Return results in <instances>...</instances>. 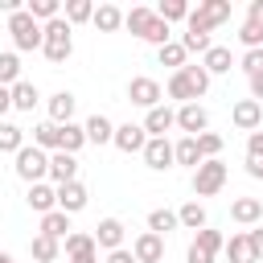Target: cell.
Segmentation results:
<instances>
[{"mask_svg":"<svg viewBox=\"0 0 263 263\" xmlns=\"http://www.w3.org/2000/svg\"><path fill=\"white\" fill-rule=\"evenodd\" d=\"M185 259H189V263H214V255H205V251H201V247H193V242H189Z\"/></svg>","mask_w":263,"mask_h":263,"instance_id":"cell-48","label":"cell"},{"mask_svg":"<svg viewBox=\"0 0 263 263\" xmlns=\"http://www.w3.org/2000/svg\"><path fill=\"white\" fill-rule=\"evenodd\" d=\"M70 263H99V247L95 251H82V255H70Z\"/></svg>","mask_w":263,"mask_h":263,"instance_id":"cell-52","label":"cell"},{"mask_svg":"<svg viewBox=\"0 0 263 263\" xmlns=\"http://www.w3.org/2000/svg\"><path fill=\"white\" fill-rule=\"evenodd\" d=\"M25 12H29L37 25H41V21L49 25V21H58V16H62V4H58V0H29V4H25Z\"/></svg>","mask_w":263,"mask_h":263,"instance_id":"cell-31","label":"cell"},{"mask_svg":"<svg viewBox=\"0 0 263 263\" xmlns=\"http://www.w3.org/2000/svg\"><path fill=\"white\" fill-rule=\"evenodd\" d=\"M33 144L45 148V152H58V148H62V123H49V119L37 123V127H33Z\"/></svg>","mask_w":263,"mask_h":263,"instance_id":"cell-23","label":"cell"},{"mask_svg":"<svg viewBox=\"0 0 263 263\" xmlns=\"http://www.w3.org/2000/svg\"><path fill=\"white\" fill-rule=\"evenodd\" d=\"M16 177L21 181H29V185H37V181H45L49 177V152L45 148H37V144H25L21 152H16Z\"/></svg>","mask_w":263,"mask_h":263,"instance_id":"cell-3","label":"cell"},{"mask_svg":"<svg viewBox=\"0 0 263 263\" xmlns=\"http://www.w3.org/2000/svg\"><path fill=\"white\" fill-rule=\"evenodd\" d=\"M173 160H177V164H189V168H197V164H201V148H197V136H181V140L173 144Z\"/></svg>","mask_w":263,"mask_h":263,"instance_id":"cell-24","label":"cell"},{"mask_svg":"<svg viewBox=\"0 0 263 263\" xmlns=\"http://www.w3.org/2000/svg\"><path fill=\"white\" fill-rule=\"evenodd\" d=\"M238 41H242L247 49H263V29L251 25V21H242V25H238Z\"/></svg>","mask_w":263,"mask_h":263,"instance_id":"cell-43","label":"cell"},{"mask_svg":"<svg viewBox=\"0 0 263 263\" xmlns=\"http://www.w3.org/2000/svg\"><path fill=\"white\" fill-rule=\"evenodd\" d=\"M123 222L119 218H103L99 226H95V247H103V251H119L123 247Z\"/></svg>","mask_w":263,"mask_h":263,"instance_id":"cell-15","label":"cell"},{"mask_svg":"<svg viewBox=\"0 0 263 263\" xmlns=\"http://www.w3.org/2000/svg\"><path fill=\"white\" fill-rule=\"evenodd\" d=\"M70 33H74V25H70L66 16H58V21L45 25V45H41V53H45L53 66H62V62L74 53V37H70Z\"/></svg>","mask_w":263,"mask_h":263,"instance_id":"cell-1","label":"cell"},{"mask_svg":"<svg viewBox=\"0 0 263 263\" xmlns=\"http://www.w3.org/2000/svg\"><path fill=\"white\" fill-rule=\"evenodd\" d=\"M181 74H185V78L193 82V90H197V99H201V95L210 90V74H205V66H189V62H185V70H181Z\"/></svg>","mask_w":263,"mask_h":263,"instance_id":"cell-40","label":"cell"},{"mask_svg":"<svg viewBox=\"0 0 263 263\" xmlns=\"http://www.w3.org/2000/svg\"><path fill=\"white\" fill-rule=\"evenodd\" d=\"M103 263H136V255L127 251V247H119V251H107V259Z\"/></svg>","mask_w":263,"mask_h":263,"instance_id":"cell-47","label":"cell"},{"mask_svg":"<svg viewBox=\"0 0 263 263\" xmlns=\"http://www.w3.org/2000/svg\"><path fill=\"white\" fill-rule=\"evenodd\" d=\"M247 173H251L255 181H263V156H247Z\"/></svg>","mask_w":263,"mask_h":263,"instance_id":"cell-50","label":"cell"},{"mask_svg":"<svg viewBox=\"0 0 263 263\" xmlns=\"http://www.w3.org/2000/svg\"><path fill=\"white\" fill-rule=\"evenodd\" d=\"M25 201H29V210H37V214H53V210H58V185L37 181V185H29Z\"/></svg>","mask_w":263,"mask_h":263,"instance_id":"cell-11","label":"cell"},{"mask_svg":"<svg viewBox=\"0 0 263 263\" xmlns=\"http://www.w3.org/2000/svg\"><path fill=\"white\" fill-rule=\"evenodd\" d=\"M0 263H16V259H12V255H8V251H0Z\"/></svg>","mask_w":263,"mask_h":263,"instance_id":"cell-54","label":"cell"},{"mask_svg":"<svg viewBox=\"0 0 263 263\" xmlns=\"http://www.w3.org/2000/svg\"><path fill=\"white\" fill-rule=\"evenodd\" d=\"M197 148H201V160H218V152H222V136L201 132V136H197Z\"/></svg>","mask_w":263,"mask_h":263,"instance_id":"cell-41","label":"cell"},{"mask_svg":"<svg viewBox=\"0 0 263 263\" xmlns=\"http://www.w3.org/2000/svg\"><path fill=\"white\" fill-rule=\"evenodd\" d=\"M247 21L263 29V0H251V4H247Z\"/></svg>","mask_w":263,"mask_h":263,"instance_id":"cell-46","label":"cell"},{"mask_svg":"<svg viewBox=\"0 0 263 263\" xmlns=\"http://www.w3.org/2000/svg\"><path fill=\"white\" fill-rule=\"evenodd\" d=\"M230 218L238 226H259L263 222V201L259 197H234L230 201Z\"/></svg>","mask_w":263,"mask_h":263,"instance_id":"cell-14","label":"cell"},{"mask_svg":"<svg viewBox=\"0 0 263 263\" xmlns=\"http://www.w3.org/2000/svg\"><path fill=\"white\" fill-rule=\"evenodd\" d=\"M177 226H181L177 210H164V205H156V210L148 214V230H152V234H160V238H164L168 230H177Z\"/></svg>","mask_w":263,"mask_h":263,"instance_id":"cell-27","label":"cell"},{"mask_svg":"<svg viewBox=\"0 0 263 263\" xmlns=\"http://www.w3.org/2000/svg\"><path fill=\"white\" fill-rule=\"evenodd\" d=\"M247 238H251V247H255V255L263 259V226H251V230H247Z\"/></svg>","mask_w":263,"mask_h":263,"instance_id":"cell-49","label":"cell"},{"mask_svg":"<svg viewBox=\"0 0 263 263\" xmlns=\"http://www.w3.org/2000/svg\"><path fill=\"white\" fill-rule=\"evenodd\" d=\"M86 201H90V193H86L82 181L58 185V210H62V214H78V210H86Z\"/></svg>","mask_w":263,"mask_h":263,"instance_id":"cell-12","label":"cell"},{"mask_svg":"<svg viewBox=\"0 0 263 263\" xmlns=\"http://www.w3.org/2000/svg\"><path fill=\"white\" fill-rule=\"evenodd\" d=\"M25 148V127H16V123H8V119H0V152H21Z\"/></svg>","mask_w":263,"mask_h":263,"instance_id":"cell-30","label":"cell"},{"mask_svg":"<svg viewBox=\"0 0 263 263\" xmlns=\"http://www.w3.org/2000/svg\"><path fill=\"white\" fill-rule=\"evenodd\" d=\"M66 21H70V25L95 21V4H90V0H66Z\"/></svg>","mask_w":263,"mask_h":263,"instance_id":"cell-39","label":"cell"},{"mask_svg":"<svg viewBox=\"0 0 263 263\" xmlns=\"http://www.w3.org/2000/svg\"><path fill=\"white\" fill-rule=\"evenodd\" d=\"M37 99H41V95H37V86H33V82H25V78H21V82L12 86V107H16V111H33V107H37Z\"/></svg>","mask_w":263,"mask_h":263,"instance_id":"cell-35","label":"cell"},{"mask_svg":"<svg viewBox=\"0 0 263 263\" xmlns=\"http://www.w3.org/2000/svg\"><path fill=\"white\" fill-rule=\"evenodd\" d=\"M156 58H160V66H173V74H177V70H185V58H189V53H185L181 41H168V45L156 49Z\"/></svg>","mask_w":263,"mask_h":263,"instance_id":"cell-34","label":"cell"},{"mask_svg":"<svg viewBox=\"0 0 263 263\" xmlns=\"http://www.w3.org/2000/svg\"><path fill=\"white\" fill-rule=\"evenodd\" d=\"M226 177H230V168H226L222 160H201V164L193 168V193H197V197H214V193L226 185Z\"/></svg>","mask_w":263,"mask_h":263,"instance_id":"cell-4","label":"cell"},{"mask_svg":"<svg viewBox=\"0 0 263 263\" xmlns=\"http://www.w3.org/2000/svg\"><path fill=\"white\" fill-rule=\"evenodd\" d=\"M90 25H95L99 33H115V29L123 25V12H119L115 4H99V8H95V21H90Z\"/></svg>","mask_w":263,"mask_h":263,"instance_id":"cell-28","label":"cell"},{"mask_svg":"<svg viewBox=\"0 0 263 263\" xmlns=\"http://www.w3.org/2000/svg\"><path fill=\"white\" fill-rule=\"evenodd\" d=\"M16 82H21V58L0 53V86H16Z\"/></svg>","mask_w":263,"mask_h":263,"instance_id":"cell-38","label":"cell"},{"mask_svg":"<svg viewBox=\"0 0 263 263\" xmlns=\"http://www.w3.org/2000/svg\"><path fill=\"white\" fill-rule=\"evenodd\" d=\"M8 107H12V86H0V119H4Z\"/></svg>","mask_w":263,"mask_h":263,"instance_id":"cell-53","label":"cell"},{"mask_svg":"<svg viewBox=\"0 0 263 263\" xmlns=\"http://www.w3.org/2000/svg\"><path fill=\"white\" fill-rule=\"evenodd\" d=\"M140 156H144V164L156 168V173H164L168 164H177V160H173V140H168V136H148V144H144Z\"/></svg>","mask_w":263,"mask_h":263,"instance_id":"cell-7","label":"cell"},{"mask_svg":"<svg viewBox=\"0 0 263 263\" xmlns=\"http://www.w3.org/2000/svg\"><path fill=\"white\" fill-rule=\"evenodd\" d=\"M177 127H181L185 136H201V132L210 127V111H205L201 103H185V107H177Z\"/></svg>","mask_w":263,"mask_h":263,"instance_id":"cell-8","label":"cell"},{"mask_svg":"<svg viewBox=\"0 0 263 263\" xmlns=\"http://www.w3.org/2000/svg\"><path fill=\"white\" fill-rule=\"evenodd\" d=\"M189 12H193V8H189L185 0H160V4H156V16H160L164 25H173V21H189Z\"/></svg>","mask_w":263,"mask_h":263,"instance_id":"cell-33","label":"cell"},{"mask_svg":"<svg viewBox=\"0 0 263 263\" xmlns=\"http://www.w3.org/2000/svg\"><path fill=\"white\" fill-rule=\"evenodd\" d=\"M238 70H242L247 78H255V74H263V49H247V53L238 58Z\"/></svg>","mask_w":263,"mask_h":263,"instance_id":"cell-44","label":"cell"},{"mask_svg":"<svg viewBox=\"0 0 263 263\" xmlns=\"http://www.w3.org/2000/svg\"><path fill=\"white\" fill-rule=\"evenodd\" d=\"M82 127H86V144H111L115 140V123L107 115H90Z\"/></svg>","mask_w":263,"mask_h":263,"instance_id":"cell-22","label":"cell"},{"mask_svg":"<svg viewBox=\"0 0 263 263\" xmlns=\"http://www.w3.org/2000/svg\"><path fill=\"white\" fill-rule=\"evenodd\" d=\"M164 90H168V99H177L181 107H185V103H197V90H193V82H189L181 70L168 78V86H164Z\"/></svg>","mask_w":263,"mask_h":263,"instance_id":"cell-29","label":"cell"},{"mask_svg":"<svg viewBox=\"0 0 263 263\" xmlns=\"http://www.w3.org/2000/svg\"><path fill=\"white\" fill-rule=\"evenodd\" d=\"M74 107H78V99L70 90L49 95V123H74Z\"/></svg>","mask_w":263,"mask_h":263,"instance_id":"cell-18","label":"cell"},{"mask_svg":"<svg viewBox=\"0 0 263 263\" xmlns=\"http://www.w3.org/2000/svg\"><path fill=\"white\" fill-rule=\"evenodd\" d=\"M82 251H95V234H86V230H74V234L66 238V255H82Z\"/></svg>","mask_w":263,"mask_h":263,"instance_id":"cell-42","label":"cell"},{"mask_svg":"<svg viewBox=\"0 0 263 263\" xmlns=\"http://www.w3.org/2000/svg\"><path fill=\"white\" fill-rule=\"evenodd\" d=\"M247 82H251V99L263 103V74H255V78H247Z\"/></svg>","mask_w":263,"mask_h":263,"instance_id":"cell-51","label":"cell"},{"mask_svg":"<svg viewBox=\"0 0 263 263\" xmlns=\"http://www.w3.org/2000/svg\"><path fill=\"white\" fill-rule=\"evenodd\" d=\"M8 33H12V45H16V49H25V53L45 45V25H37V21H33L25 8L8 16Z\"/></svg>","mask_w":263,"mask_h":263,"instance_id":"cell-2","label":"cell"},{"mask_svg":"<svg viewBox=\"0 0 263 263\" xmlns=\"http://www.w3.org/2000/svg\"><path fill=\"white\" fill-rule=\"evenodd\" d=\"M29 255H33L37 263H53V259L62 255V242H58V238H49V234H33V242H29Z\"/></svg>","mask_w":263,"mask_h":263,"instance_id":"cell-25","label":"cell"},{"mask_svg":"<svg viewBox=\"0 0 263 263\" xmlns=\"http://www.w3.org/2000/svg\"><path fill=\"white\" fill-rule=\"evenodd\" d=\"M119 152H144V144H148V132H144V123H119L115 127V140H111Z\"/></svg>","mask_w":263,"mask_h":263,"instance_id":"cell-9","label":"cell"},{"mask_svg":"<svg viewBox=\"0 0 263 263\" xmlns=\"http://www.w3.org/2000/svg\"><path fill=\"white\" fill-rule=\"evenodd\" d=\"M247 156H263V127L247 136Z\"/></svg>","mask_w":263,"mask_h":263,"instance_id":"cell-45","label":"cell"},{"mask_svg":"<svg viewBox=\"0 0 263 263\" xmlns=\"http://www.w3.org/2000/svg\"><path fill=\"white\" fill-rule=\"evenodd\" d=\"M193 247H201L205 255H218V251H226V238H222V230H197V238H193Z\"/></svg>","mask_w":263,"mask_h":263,"instance_id":"cell-37","label":"cell"},{"mask_svg":"<svg viewBox=\"0 0 263 263\" xmlns=\"http://www.w3.org/2000/svg\"><path fill=\"white\" fill-rule=\"evenodd\" d=\"M127 99H132L136 107H144V111H152V107H160V99H164V90H160V82H156V78H148V74H136V78L127 82Z\"/></svg>","mask_w":263,"mask_h":263,"instance_id":"cell-5","label":"cell"},{"mask_svg":"<svg viewBox=\"0 0 263 263\" xmlns=\"http://www.w3.org/2000/svg\"><path fill=\"white\" fill-rule=\"evenodd\" d=\"M132 255H136V263H160L164 259V238L152 234V230H144V234H136Z\"/></svg>","mask_w":263,"mask_h":263,"instance_id":"cell-10","label":"cell"},{"mask_svg":"<svg viewBox=\"0 0 263 263\" xmlns=\"http://www.w3.org/2000/svg\"><path fill=\"white\" fill-rule=\"evenodd\" d=\"M201 66H205V74L214 78V74H230V66H234V58H230V49L226 45H214L205 58H201Z\"/></svg>","mask_w":263,"mask_h":263,"instance_id":"cell-26","label":"cell"},{"mask_svg":"<svg viewBox=\"0 0 263 263\" xmlns=\"http://www.w3.org/2000/svg\"><path fill=\"white\" fill-rule=\"evenodd\" d=\"M226 259H230V263H259V255H255V247H251L247 230H238V234H230V238H226Z\"/></svg>","mask_w":263,"mask_h":263,"instance_id":"cell-19","label":"cell"},{"mask_svg":"<svg viewBox=\"0 0 263 263\" xmlns=\"http://www.w3.org/2000/svg\"><path fill=\"white\" fill-rule=\"evenodd\" d=\"M49 181H53V185H70V181H78V156H70V152H53V156H49Z\"/></svg>","mask_w":263,"mask_h":263,"instance_id":"cell-13","label":"cell"},{"mask_svg":"<svg viewBox=\"0 0 263 263\" xmlns=\"http://www.w3.org/2000/svg\"><path fill=\"white\" fill-rule=\"evenodd\" d=\"M152 21H156V8H144V4H136L132 12H123V29L132 33V37H148V29H152Z\"/></svg>","mask_w":263,"mask_h":263,"instance_id":"cell-16","label":"cell"},{"mask_svg":"<svg viewBox=\"0 0 263 263\" xmlns=\"http://www.w3.org/2000/svg\"><path fill=\"white\" fill-rule=\"evenodd\" d=\"M173 127H177V111L164 107V103L144 115V132H148V136H164V132H173Z\"/></svg>","mask_w":263,"mask_h":263,"instance_id":"cell-17","label":"cell"},{"mask_svg":"<svg viewBox=\"0 0 263 263\" xmlns=\"http://www.w3.org/2000/svg\"><path fill=\"white\" fill-rule=\"evenodd\" d=\"M197 16H201L210 29H218V25L230 21V0H201V4H197Z\"/></svg>","mask_w":263,"mask_h":263,"instance_id":"cell-21","label":"cell"},{"mask_svg":"<svg viewBox=\"0 0 263 263\" xmlns=\"http://www.w3.org/2000/svg\"><path fill=\"white\" fill-rule=\"evenodd\" d=\"M37 234H49V238H70L74 234V226H70V214H62V210H53V214H41V230Z\"/></svg>","mask_w":263,"mask_h":263,"instance_id":"cell-20","label":"cell"},{"mask_svg":"<svg viewBox=\"0 0 263 263\" xmlns=\"http://www.w3.org/2000/svg\"><path fill=\"white\" fill-rule=\"evenodd\" d=\"M82 144H86V127H82V123H62V148H58V152H70V156H74Z\"/></svg>","mask_w":263,"mask_h":263,"instance_id":"cell-36","label":"cell"},{"mask_svg":"<svg viewBox=\"0 0 263 263\" xmlns=\"http://www.w3.org/2000/svg\"><path fill=\"white\" fill-rule=\"evenodd\" d=\"M177 218H181L185 230H205V205H201V201H185V205L177 210Z\"/></svg>","mask_w":263,"mask_h":263,"instance_id":"cell-32","label":"cell"},{"mask_svg":"<svg viewBox=\"0 0 263 263\" xmlns=\"http://www.w3.org/2000/svg\"><path fill=\"white\" fill-rule=\"evenodd\" d=\"M230 123L238 127V132H259L263 127V103H255V99H238L234 107H230Z\"/></svg>","mask_w":263,"mask_h":263,"instance_id":"cell-6","label":"cell"}]
</instances>
